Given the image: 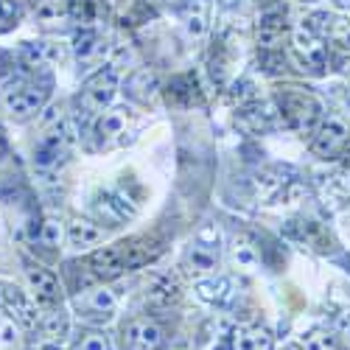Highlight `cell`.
Segmentation results:
<instances>
[{
	"mask_svg": "<svg viewBox=\"0 0 350 350\" xmlns=\"http://www.w3.org/2000/svg\"><path fill=\"white\" fill-rule=\"evenodd\" d=\"M286 350H306V347H295V345H291V347H286Z\"/></svg>",
	"mask_w": 350,
	"mask_h": 350,
	"instance_id": "21",
	"label": "cell"
},
{
	"mask_svg": "<svg viewBox=\"0 0 350 350\" xmlns=\"http://www.w3.org/2000/svg\"><path fill=\"white\" fill-rule=\"evenodd\" d=\"M230 350H272V336L264 328H244L232 334Z\"/></svg>",
	"mask_w": 350,
	"mask_h": 350,
	"instance_id": "7",
	"label": "cell"
},
{
	"mask_svg": "<svg viewBox=\"0 0 350 350\" xmlns=\"http://www.w3.org/2000/svg\"><path fill=\"white\" fill-rule=\"evenodd\" d=\"M345 347H350V314H345L342 319H339V336H336Z\"/></svg>",
	"mask_w": 350,
	"mask_h": 350,
	"instance_id": "18",
	"label": "cell"
},
{
	"mask_svg": "<svg viewBox=\"0 0 350 350\" xmlns=\"http://www.w3.org/2000/svg\"><path fill=\"white\" fill-rule=\"evenodd\" d=\"M191 264H193V269H199V272H211V269L216 267V250H213V247H205V244L193 247Z\"/></svg>",
	"mask_w": 350,
	"mask_h": 350,
	"instance_id": "12",
	"label": "cell"
},
{
	"mask_svg": "<svg viewBox=\"0 0 350 350\" xmlns=\"http://www.w3.org/2000/svg\"><path fill=\"white\" fill-rule=\"evenodd\" d=\"M25 275H28V280H31V286L37 288V295H40V297H45V300H56V297L62 295L59 280H56V278H53L48 269L34 267V264H28Z\"/></svg>",
	"mask_w": 350,
	"mask_h": 350,
	"instance_id": "8",
	"label": "cell"
},
{
	"mask_svg": "<svg viewBox=\"0 0 350 350\" xmlns=\"http://www.w3.org/2000/svg\"><path fill=\"white\" fill-rule=\"evenodd\" d=\"M303 347H306V350H339L336 339H334V336H328V334H323V331L308 334Z\"/></svg>",
	"mask_w": 350,
	"mask_h": 350,
	"instance_id": "14",
	"label": "cell"
},
{
	"mask_svg": "<svg viewBox=\"0 0 350 350\" xmlns=\"http://www.w3.org/2000/svg\"><path fill=\"white\" fill-rule=\"evenodd\" d=\"M48 101V90H40V87H20V90H12L6 96V109L17 118H28L42 109V104Z\"/></svg>",
	"mask_w": 350,
	"mask_h": 350,
	"instance_id": "4",
	"label": "cell"
},
{
	"mask_svg": "<svg viewBox=\"0 0 350 350\" xmlns=\"http://www.w3.org/2000/svg\"><path fill=\"white\" fill-rule=\"evenodd\" d=\"M345 45H347V48H350V31H347V34H345Z\"/></svg>",
	"mask_w": 350,
	"mask_h": 350,
	"instance_id": "20",
	"label": "cell"
},
{
	"mask_svg": "<svg viewBox=\"0 0 350 350\" xmlns=\"http://www.w3.org/2000/svg\"><path fill=\"white\" fill-rule=\"evenodd\" d=\"M84 306L101 317H109L115 311V295L109 288H96V291H90V297L84 300Z\"/></svg>",
	"mask_w": 350,
	"mask_h": 350,
	"instance_id": "11",
	"label": "cell"
},
{
	"mask_svg": "<svg viewBox=\"0 0 350 350\" xmlns=\"http://www.w3.org/2000/svg\"><path fill=\"white\" fill-rule=\"evenodd\" d=\"M115 90H118V70H115V68H104V70H98L90 81L84 84L81 101H84L87 109L98 112V109H104L112 101Z\"/></svg>",
	"mask_w": 350,
	"mask_h": 350,
	"instance_id": "2",
	"label": "cell"
},
{
	"mask_svg": "<svg viewBox=\"0 0 350 350\" xmlns=\"http://www.w3.org/2000/svg\"><path fill=\"white\" fill-rule=\"evenodd\" d=\"M345 143H347V124H345V118H342V115H328V118L319 121L311 146H314L317 154L328 157V154H336Z\"/></svg>",
	"mask_w": 350,
	"mask_h": 350,
	"instance_id": "3",
	"label": "cell"
},
{
	"mask_svg": "<svg viewBox=\"0 0 350 350\" xmlns=\"http://www.w3.org/2000/svg\"><path fill=\"white\" fill-rule=\"evenodd\" d=\"M295 42H297V51H300V56L306 59V65L323 68V62H325V48L319 45V40H317V37L308 31V28L295 37Z\"/></svg>",
	"mask_w": 350,
	"mask_h": 350,
	"instance_id": "10",
	"label": "cell"
},
{
	"mask_svg": "<svg viewBox=\"0 0 350 350\" xmlns=\"http://www.w3.org/2000/svg\"><path fill=\"white\" fill-rule=\"evenodd\" d=\"M68 239H70L73 247H93L104 239V230L93 221H73L68 227Z\"/></svg>",
	"mask_w": 350,
	"mask_h": 350,
	"instance_id": "9",
	"label": "cell"
},
{
	"mask_svg": "<svg viewBox=\"0 0 350 350\" xmlns=\"http://www.w3.org/2000/svg\"><path fill=\"white\" fill-rule=\"evenodd\" d=\"M73 350H109V342H107V336L98 334V331H87V334L76 342Z\"/></svg>",
	"mask_w": 350,
	"mask_h": 350,
	"instance_id": "15",
	"label": "cell"
},
{
	"mask_svg": "<svg viewBox=\"0 0 350 350\" xmlns=\"http://www.w3.org/2000/svg\"><path fill=\"white\" fill-rule=\"evenodd\" d=\"M96 34L93 31H84V34H79L76 37V56L79 59H90V56L96 53Z\"/></svg>",
	"mask_w": 350,
	"mask_h": 350,
	"instance_id": "16",
	"label": "cell"
},
{
	"mask_svg": "<svg viewBox=\"0 0 350 350\" xmlns=\"http://www.w3.org/2000/svg\"><path fill=\"white\" fill-rule=\"evenodd\" d=\"M37 239H40L42 244H48V247H59V241H62V227H59V221H53V219L42 221Z\"/></svg>",
	"mask_w": 350,
	"mask_h": 350,
	"instance_id": "13",
	"label": "cell"
},
{
	"mask_svg": "<svg viewBox=\"0 0 350 350\" xmlns=\"http://www.w3.org/2000/svg\"><path fill=\"white\" fill-rule=\"evenodd\" d=\"M98 129H101V135H118L124 129V115L121 112H104Z\"/></svg>",
	"mask_w": 350,
	"mask_h": 350,
	"instance_id": "17",
	"label": "cell"
},
{
	"mask_svg": "<svg viewBox=\"0 0 350 350\" xmlns=\"http://www.w3.org/2000/svg\"><path fill=\"white\" fill-rule=\"evenodd\" d=\"M280 104H283L286 121L295 126V129H300V132L311 129V124L317 121V104L311 98H306V96H288Z\"/></svg>",
	"mask_w": 350,
	"mask_h": 350,
	"instance_id": "5",
	"label": "cell"
},
{
	"mask_svg": "<svg viewBox=\"0 0 350 350\" xmlns=\"http://www.w3.org/2000/svg\"><path fill=\"white\" fill-rule=\"evenodd\" d=\"M42 350H59V347H56V345H45Z\"/></svg>",
	"mask_w": 350,
	"mask_h": 350,
	"instance_id": "19",
	"label": "cell"
},
{
	"mask_svg": "<svg viewBox=\"0 0 350 350\" xmlns=\"http://www.w3.org/2000/svg\"><path fill=\"white\" fill-rule=\"evenodd\" d=\"M165 345V331L149 317L132 319L124 325V347L126 350H160Z\"/></svg>",
	"mask_w": 350,
	"mask_h": 350,
	"instance_id": "1",
	"label": "cell"
},
{
	"mask_svg": "<svg viewBox=\"0 0 350 350\" xmlns=\"http://www.w3.org/2000/svg\"><path fill=\"white\" fill-rule=\"evenodd\" d=\"M90 267L96 275L101 278H115V275H121L126 269V258H124V247H104L98 252H93L90 258Z\"/></svg>",
	"mask_w": 350,
	"mask_h": 350,
	"instance_id": "6",
	"label": "cell"
},
{
	"mask_svg": "<svg viewBox=\"0 0 350 350\" xmlns=\"http://www.w3.org/2000/svg\"><path fill=\"white\" fill-rule=\"evenodd\" d=\"M347 6H350V0H347Z\"/></svg>",
	"mask_w": 350,
	"mask_h": 350,
	"instance_id": "22",
	"label": "cell"
}]
</instances>
